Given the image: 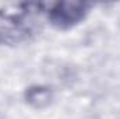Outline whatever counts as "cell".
I'll return each instance as SVG.
<instances>
[{"instance_id":"cell-1","label":"cell","mask_w":120,"mask_h":119,"mask_svg":"<svg viewBox=\"0 0 120 119\" xmlns=\"http://www.w3.org/2000/svg\"><path fill=\"white\" fill-rule=\"evenodd\" d=\"M94 4L82 0H59L45 7L48 23L59 31H68L87 20Z\"/></svg>"},{"instance_id":"cell-2","label":"cell","mask_w":120,"mask_h":119,"mask_svg":"<svg viewBox=\"0 0 120 119\" xmlns=\"http://www.w3.org/2000/svg\"><path fill=\"white\" fill-rule=\"evenodd\" d=\"M55 98L53 90L49 86H42V84H35L31 86L24 91V99L25 102L34 109H43L52 104Z\"/></svg>"},{"instance_id":"cell-3","label":"cell","mask_w":120,"mask_h":119,"mask_svg":"<svg viewBox=\"0 0 120 119\" xmlns=\"http://www.w3.org/2000/svg\"><path fill=\"white\" fill-rule=\"evenodd\" d=\"M4 41H6V34H3V32L0 31V44L4 42Z\"/></svg>"}]
</instances>
